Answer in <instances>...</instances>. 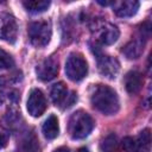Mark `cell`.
Instances as JSON below:
<instances>
[{
    "label": "cell",
    "instance_id": "277c9868",
    "mask_svg": "<svg viewBox=\"0 0 152 152\" xmlns=\"http://www.w3.org/2000/svg\"><path fill=\"white\" fill-rule=\"evenodd\" d=\"M91 33L96 42L103 44V45H110L114 44L119 38V30L115 25L103 21V20H96L91 25Z\"/></svg>",
    "mask_w": 152,
    "mask_h": 152
},
{
    "label": "cell",
    "instance_id": "d6986e66",
    "mask_svg": "<svg viewBox=\"0 0 152 152\" xmlns=\"http://www.w3.org/2000/svg\"><path fill=\"white\" fill-rule=\"evenodd\" d=\"M14 65L12 56L0 48V69H10Z\"/></svg>",
    "mask_w": 152,
    "mask_h": 152
},
{
    "label": "cell",
    "instance_id": "44dd1931",
    "mask_svg": "<svg viewBox=\"0 0 152 152\" xmlns=\"http://www.w3.org/2000/svg\"><path fill=\"white\" fill-rule=\"evenodd\" d=\"M8 139H10V132L4 127H0V150L7 145Z\"/></svg>",
    "mask_w": 152,
    "mask_h": 152
},
{
    "label": "cell",
    "instance_id": "ac0fdd59",
    "mask_svg": "<svg viewBox=\"0 0 152 152\" xmlns=\"http://www.w3.org/2000/svg\"><path fill=\"white\" fill-rule=\"evenodd\" d=\"M137 141L139 146V152H148L151 147V131L146 128L140 132L139 137L137 138Z\"/></svg>",
    "mask_w": 152,
    "mask_h": 152
},
{
    "label": "cell",
    "instance_id": "4fadbf2b",
    "mask_svg": "<svg viewBox=\"0 0 152 152\" xmlns=\"http://www.w3.org/2000/svg\"><path fill=\"white\" fill-rule=\"evenodd\" d=\"M125 87L129 94H137L142 87V76L138 71H129L125 76Z\"/></svg>",
    "mask_w": 152,
    "mask_h": 152
},
{
    "label": "cell",
    "instance_id": "5b68a950",
    "mask_svg": "<svg viewBox=\"0 0 152 152\" xmlns=\"http://www.w3.org/2000/svg\"><path fill=\"white\" fill-rule=\"evenodd\" d=\"M88 72V64L82 55L71 53L65 62V74L66 76L74 81H81Z\"/></svg>",
    "mask_w": 152,
    "mask_h": 152
},
{
    "label": "cell",
    "instance_id": "3957f363",
    "mask_svg": "<svg viewBox=\"0 0 152 152\" xmlns=\"http://www.w3.org/2000/svg\"><path fill=\"white\" fill-rule=\"evenodd\" d=\"M27 33L30 42L36 48H44L49 44L52 34L51 24L46 20L32 21L27 26Z\"/></svg>",
    "mask_w": 152,
    "mask_h": 152
},
{
    "label": "cell",
    "instance_id": "9c48e42d",
    "mask_svg": "<svg viewBox=\"0 0 152 152\" xmlns=\"http://www.w3.org/2000/svg\"><path fill=\"white\" fill-rule=\"evenodd\" d=\"M36 74L42 81H50L58 74V61L55 57H48L43 59L36 66Z\"/></svg>",
    "mask_w": 152,
    "mask_h": 152
},
{
    "label": "cell",
    "instance_id": "52a82bcc",
    "mask_svg": "<svg viewBox=\"0 0 152 152\" xmlns=\"http://www.w3.org/2000/svg\"><path fill=\"white\" fill-rule=\"evenodd\" d=\"M18 36V25L13 15L0 13V39L14 43Z\"/></svg>",
    "mask_w": 152,
    "mask_h": 152
},
{
    "label": "cell",
    "instance_id": "ffe728a7",
    "mask_svg": "<svg viewBox=\"0 0 152 152\" xmlns=\"http://www.w3.org/2000/svg\"><path fill=\"white\" fill-rule=\"evenodd\" d=\"M122 146L126 152H139V146L137 138L132 137H126L122 139Z\"/></svg>",
    "mask_w": 152,
    "mask_h": 152
},
{
    "label": "cell",
    "instance_id": "2e32d148",
    "mask_svg": "<svg viewBox=\"0 0 152 152\" xmlns=\"http://www.w3.org/2000/svg\"><path fill=\"white\" fill-rule=\"evenodd\" d=\"M21 150L23 152H39L38 139L36 138L34 133H27L21 141Z\"/></svg>",
    "mask_w": 152,
    "mask_h": 152
},
{
    "label": "cell",
    "instance_id": "6da1fadb",
    "mask_svg": "<svg viewBox=\"0 0 152 152\" xmlns=\"http://www.w3.org/2000/svg\"><path fill=\"white\" fill-rule=\"evenodd\" d=\"M90 102L94 108L106 115L115 114L120 107L116 93L104 84H97L94 87L90 95Z\"/></svg>",
    "mask_w": 152,
    "mask_h": 152
},
{
    "label": "cell",
    "instance_id": "7a4b0ae2",
    "mask_svg": "<svg viewBox=\"0 0 152 152\" xmlns=\"http://www.w3.org/2000/svg\"><path fill=\"white\" fill-rule=\"evenodd\" d=\"M94 128L93 118L84 110H77L71 114L68 124V129L72 139H83L89 135Z\"/></svg>",
    "mask_w": 152,
    "mask_h": 152
},
{
    "label": "cell",
    "instance_id": "8992f818",
    "mask_svg": "<svg viewBox=\"0 0 152 152\" xmlns=\"http://www.w3.org/2000/svg\"><path fill=\"white\" fill-rule=\"evenodd\" d=\"M51 99L56 106L62 109H65L71 107L76 102L77 95L75 91L69 90L63 82H58L51 88Z\"/></svg>",
    "mask_w": 152,
    "mask_h": 152
},
{
    "label": "cell",
    "instance_id": "8fae6325",
    "mask_svg": "<svg viewBox=\"0 0 152 152\" xmlns=\"http://www.w3.org/2000/svg\"><path fill=\"white\" fill-rule=\"evenodd\" d=\"M139 2L135 0H124V1H113L112 7H113V12L118 15V17H132L137 13L138 8H139Z\"/></svg>",
    "mask_w": 152,
    "mask_h": 152
},
{
    "label": "cell",
    "instance_id": "603a6c76",
    "mask_svg": "<svg viewBox=\"0 0 152 152\" xmlns=\"http://www.w3.org/2000/svg\"><path fill=\"white\" fill-rule=\"evenodd\" d=\"M76 152H89V150L86 148V147H81V148H78Z\"/></svg>",
    "mask_w": 152,
    "mask_h": 152
},
{
    "label": "cell",
    "instance_id": "5bb4252c",
    "mask_svg": "<svg viewBox=\"0 0 152 152\" xmlns=\"http://www.w3.org/2000/svg\"><path fill=\"white\" fill-rule=\"evenodd\" d=\"M59 133L58 119L55 115H50L43 125V134L46 139H55Z\"/></svg>",
    "mask_w": 152,
    "mask_h": 152
},
{
    "label": "cell",
    "instance_id": "30bf717a",
    "mask_svg": "<svg viewBox=\"0 0 152 152\" xmlns=\"http://www.w3.org/2000/svg\"><path fill=\"white\" fill-rule=\"evenodd\" d=\"M97 66H99L100 74L110 80L115 78L120 70L119 61L112 56H99L97 57Z\"/></svg>",
    "mask_w": 152,
    "mask_h": 152
},
{
    "label": "cell",
    "instance_id": "7c38bea8",
    "mask_svg": "<svg viewBox=\"0 0 152 152\" xmlns=\"http://www.w3.org/2000/svg\"><path fill=\"white\" fill-rule=\"evenodd\" d=\"M146 39L144 36L139 34V37L132 39L129 43H127L125 45V48L122 49L124 55L128 58V59H137L141 56L142 51H144V46L146 43Z\"/></svg>",
    "mask_w": 152,
    "mask_h": 152
},
{
    "label": "cell",
    "instance_id": "9a60e30c",
    "mask_svg": "<svg viewBox=\"0 0 152 152\" xmlns=\"http://www.w3.org/2000/svg\"><path fill=\"white\" fill-rule=\"evenodd\" d=\"M101 152H119V141L114 133L108 134L100 145Z\"/></svg>",
    "mask_w": 152,
    "mask_h": 152
},
{
    "label": "cell",
    "instance_id": "ba28073f",
    "mask_svg": "<svg viewBox=\"0 0 152 152\" xmlns=\"http://www.w3.org/2000/svg\"><path fill=\"white\" fill-rule=\"evenodd\" d=\"M46 99L44 96V94L39 90V89H32L30 91L28 99H27V110L28 113L38 118L40 116L45 109H46Z\"/></svg>",
    "mask_w": 152,
    "mask_h": 152
},
{
    "label": "cell",
    "instance_id": "7402d4cb",
    "mask_svg": "<svg viewBox=\"0 0 152 152\" xmlns=\"http://www.w3.org/2000/svg\"><path fill=\"white\" fill-rule=\"evenodd\" d=\"M53 152H70V150L68 147H59V148L55 150Z\"/></svg>",
    "mask_w": 152,
    "mask_h": 152
},
{
    "label": "cell",
    "instance_id": "e0dca14e",
    "mask_svg": "<svg viewBox=\"0 0 152 152\" xmlns=\"http://www.w3.org/2000/svg\"><path fill=\"white\" fill-rule=\"evenodd\" d=\"M23 5L26 8V11H28L31 13H40V12H44L48 10V7L50 6V1L28 0V1H24Z\"/></svg>",
    "mask_w": 152,
    "mask_h": 152
}]
</instances>
